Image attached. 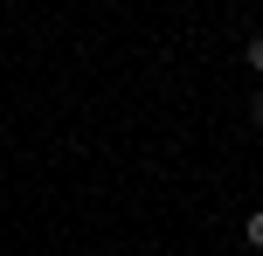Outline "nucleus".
<instances>
[{
	"label": "nucleus",
	"mask_w": 263,
	"mask_h": 256,
	"mask_svg": "<svg viewBox=\"0 0 263 256\" xmlns=\"http://www.w3.org/2000/svg\"><path fill=\"white\" fill-rule=\"evenodd\" d=\"M242 243H250V249H263V208H256V215H242Z\"/></svg>",
	"instance_id": "nucleus-1"
},
{
	"label": "nucleus",
	"mask_w": 263,
	"mask_h": 256,
	"mask_svg": "<svg viewBox=\"0 0 263 256\" xmlns=\"http://www.w3.org/2000/svg\"><path fill=\"white\" fill-rule=\"evenodd\" d=\"M250 125H263V90H256V97H250Z\"/></svg>",
	"instance_id": "nucleus-3"
},
{
	"label": "nucleus",
	"mask_w": 263,
	"mask_h": 256,
	"mask_svg": "<svg viewBox=\"0 0 263 256\" xmlns=\"http://www.w3.org/2000/svg\"><path fill=\"white\" fill-rule=\"evenodd\" d=\"M242 63H250L256 76H263V35H250V42H242Z\"/></svg>",
	"instance_id": "nucleus-2"
}]
</instances>
